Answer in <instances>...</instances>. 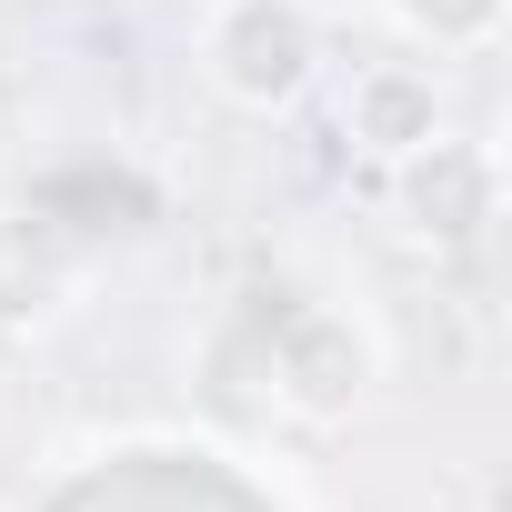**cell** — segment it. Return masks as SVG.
<instances>
[{
    "label": "cell",
    "mask_w": 512,
    "mask_h": 512,
    "mask_svg": "<svg viewBox=\"0 0 512 512\" xmlns=\"http://www.w3.org/2000/svg\"><path fill=\"white\" fill-rule=\"evenodd\" d=\"M201 71L241 111H282L312 81V21H302V0H221L211 41H201Z\"/></svg>",
    "instance_id": "6da1fadb"
}]
</instances>
